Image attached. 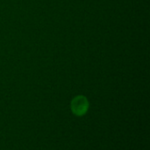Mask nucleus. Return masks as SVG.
<instances>
[{
	"mask_svg": "<svg viewBox=\"0 0 150 150\" xmlns=\"http://www.w3.org/2000/svg\"><path fill=\"white\" fill-rule=\"evenodd\" d=\"M72 112L78 117L83 116L89 109V102L83 95H77L72 101L70 104Z\"/></svg>",
	"mask_w": 150,
	"mask_h": 150,
	"instance_id": "1",
	"label": "nucleus"
}]
</instances>
